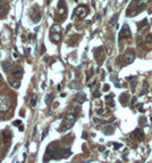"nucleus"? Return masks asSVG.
<instances>
[{
	"mask_svg": "<svg viewBox=\"0 0 152 163\" xmlns=\"http://www.w3.org/2000/svg\"><path fill=\"white\" fill-rule=\"evenodd\" d=\"M11 137L13 136H10V133L8 132V131H6V132L4 133V141H6V143H8V141L11 139Z\"/></svg>",
	"mask_w": 152,
	"mask_h": 163,
	"instance_id": "9b49d317",
	"label": "nucleus"
},
{
	"mask_svg": "<svg viewBox=\"0 0 152 163\" xmlns=\"http://www.w3.org/2000/svg\"><path fill=\"white\" fill-rule=\"evenodd\" d=\"M40 19H41V14H40V13H37L33 18H32V21H33L34 23H37V22H40Z\"/></svg>",
	"mask_w": 152,
	"mask_h": 163,
	"instance_id": "2eb2a0df",
	"label": "nucleus"
},
{
	"mask_svg": "<svg viewBox=\"0 0 152 163\" xmlns=\"http://www.w3.org/2000/svg\"><path fill=\"white\" fill-rule=\"evenodd\" d=\"M45 51V47L44 46H42V52H44Z\"/></svg>",
	"mask_w": 152,
	"mask_h": 163,
	"instance_id": "c9c22d12",
	"label": "nucleus"
},
{
	"mask_svg": "<svg viewBox=\"0 0 152 163\" xmlns=\"http://www.w3.org/2000/svg\"><path fill=\"white\" fill-rule=\"evenodd\" d=\"M136 163H138V162H136Z\"/></svg>",
	"mask_w": 152,
	"mask_h": 163,
	"instance_id": "58836bf2",
	"label": "nucleus"
},
{
	"mask_svg": "<svg viewBox=\"0 0 152 163\" xmlns=\"http://www.w3.org/2000/svg\"><path fill=\"white\" fill-rule=\"evenodd\" d=\"M130 102H132V104H134L135 102H136V97H133V99L130 100Z\"/></svg>",
	"mask_w": 152,
	"mask_h": 163,
	"instance_id": "72a5a7b5",
	"label": "nucleus"
},
{
	"mask_svg": "<svg viewBox=\"0 0 152 163\" xmlns=\"http://www.w3.org/2000/svg\"><path fill=\"white\" fill-rule=\"evenodd\" d=\"M103 113H104V110H103V108H100V110H98V114H99V115L103 114Z\"/></svg>",
	"mask_w": 152,
	"mask_h": 163,
	"instance_id": "cd10ccee",
	"label": "nucleus"
},
{
	"mask_svg": "<svg viewBox=\"0 0 152 163\" xmlns=\"http://www.w3.org/2000/svg\"><path fill=\"white\" fill-rule=\"evenodd\" d=\"M130 35V27H128V25H127V24H125V25H124V27H123V30L120 31V38H123V37L128 38Z\"/></svg>",
	"mask_w": 152,
	"mask_h": 163,
	"instance_id": "7ed1b4c3",
	"label": "nucleus"
},
{
	"mask_svg": "<svg viewBox=\"0 0 152 163\" xmlns=\"http://www.w3.org/2000/svg\"><path fill=\"white\" fill-rule=\"evenodd\" d=\"M75 121H76V119H75V116L73 114H67V116H66V121L64 122V124L61 127V131H65V130H67V129H69L73 124L75 123Z\"/></svg>",
	"mask_w": 152,
	"mask_h": 163,
	"instance_id": "f03ea898",
	"label": "nucleus"
},
{
	"mask_svg": "<svg viewBox=\"0 0 152 163\" xmlns=\"http://www.w3.org/2000/svg\"><path fill=\"white\" fill-rule=\"evenodd\" d=\"M133 136L136 138L137 140H142V139L144 138V133H143V131H142L141 129H136L135 131H134Z\"/></svg>",
	"mask_w": 152,
	"mask_h": 163,
	"instance_id": "39448f33",
	"label": "nucleus"
},
{
	"mask_svg": "<svg viewBox=\"0 0 152 163\" xmlns=\"http://www.w3.org/2000/svg\"><path fill=\"white\" fill-rule=\"evenodd\" d=\"M104 149H106V147H104V146H99V151H100V152H103Z\"/></svg>",
	"mask_w": 152,
	"mask_h": 163,
	"instance_id": "c756f323",
	"label": "nucleus"
},
{
	"mask_svg": "<svg viewBox=\"0 0 152 163\" xmlns=\"http://www.w3.org/2000/svg\"><path fill=\"white\" fill-rule=\"evenodd\" d=\"M132 88H133V89L136 88V81H134L133 83H132Z\"/></svg>",
	"mask_w": 152,
	"mask_h": 163,
	"instance_id": "7c9ffc66",
	"label": "nucleus"
},
{
	"mask_svg": "<svg viewBox=\"0 0 152 163\" xmlns=\"http://www.w3.org/2000/svg\"><path fill=\"white\" fill-rule=\"evenodd\" d=\"M22 75H23V70H16L13 73V77H15V78H21Z\"/></svg>",
	"mask_w": 152,
	"mask_h": 163,
	"instance_id": "f8f14e48",
	"label": "nucleus"
},
{
	"mask_svg": "<svg viewBox=\"0 0 152 163\" xmlns=\"http://www.w3.org/2000/svg\"><path fill=\"white\" fill-rule=\"evenodd\" d=\"M51 39H52V41H55V42H57V41H59V39H60V35L58 33H53L51 35Z\"/></svg>",
	"mask_w": 152,
	"mask_h": 163,
	"instance_id": "dca6fc26",
	"label": "nucleus"
},
{
	"mask_svg": "<svg viewBox=\"0 0 152 163\" xmlns=\"http://www.w3.org/2000/svg\"><path fill=\"white\" fill-rule=\"evenodd\" d=\"M85 99H86V97H85V95H83V94H77V95L75 96V100H76L78 104H83L85 102Z\"/></svg>",
	"mask_w": 152,
	"mask_h": 163,
	"instance_id": "423d86ee",
	"label": "nucleus"
},
{
	"mask_svg": "<svg viewBox=\"0 0 152 163\" xmlns=\"http://www.w3.org/2000/svg\"><path fill=\"white\" fill-rule=\"evenodd\" d=\"M146 2H148V0H140V1L137 2V6H138V7H143V6L146 5Z\"/></svg>",
	"mask_w": 152,
	"mask_h": 163,
	"instance_id": "a211bd4d",
	"label": "nucleus"
},
{
	"mask_svg": "<svg viewBox=\"0 0 152 163\" xmlns=\"http://www.w3.org/2000/svg\"><path fill=\"white\" fill-rule=\"evenodd\" d=\"M114 146H115L116 149H118V148L122 147V144H119V143H115V144H114Z\"/></svg>",
	"mask_w": 152,
	"mask_h": 163,
	"instance_id": "a878e982",
	"label": "nucleus"
},
{
	"mask_svg": "<svg viewBox=\"0 0 152 163\" xmlns=\"http://www.w3.org/2000/svg\"><path fill=\"white\" fill-rule=\"evenodd\" d=\"M93 96H94V97H99V96H100V94L98 93V91H95V93H93Z\"/></svg>",
	"mask_w": 152,
	"mask_h": 163,
	"instance_id": "2f4dec72",
	"label": "nucleus"
},
{
	"mask_svg": "<svg viewBox=\"0 0 152 163\" xmlns=\"http://www.w3.org/2000/svg\"><path fill=\"white\" fill-rule=\"evenodd\" d=\"M11 66H13V63H10L9 60L5 62V63L2 64V69H4V71H6V72H9L10 69H11Z\"/></svg>",
	"mask_w": 152,
	"mask_h": 163,
	"instance_id": "6e6552de",
	"label": "nucleus"
},
{
	"mask_svg": "<svg viewBox=\"0 0 152 163\" xmlns=\"http://www.w3.org/2000/svg\"><path fill=\"white\" fill-rule=\"evenodd\" d=\"M108 104H109V106L115 107V102H114V100H109V102H108Z\"/></svg>",
	"mask_w": 152,
	"mask_h": 163,
	"instance_id": "bb28decb",
	"label": "nucleus"
},
{
	"mask_svg": "<svg viewBox=\"0 0 152 163\" xmlns=\"http://www.w3.org/2000/svg\"><path fill=\"white\" fill-rule=\"evenodd\" d=\"M136 107L138 108V111L140 112H144V110H143V105H142V104H137Z\"/></svg>",
	"mask_w": 152,
	"mask_h": 163,
	"instance_id": "b1692460",
	"label": "nucleus"
},
{
	"mask_svg": "<svg viewBox=\"0 0 152 163\" xmlns=\"http://www.w3.org/2000/svg\"><path fill=\"white\" fill-rule=\"evenodd\" d=\"M115 131V129H114V127H111V126H108V127H106V129L103 130V133L104 135H111L112 132Z\"/></svg>",
	"mask_w": 152,
	"mask_h": 163,
	"instance_id": "9d476101",
	"label": "nucleus"
},
{
	"mask_svg": "<svg viewBox=\"0 0 152 163\" xmlns=\"http://www.w3.org/2000/svg\"><path fill=\"white\" fill-rule=\"evenodd\" d=\"M18 130H19V131H24V126H23V124H22V126H19Z\"/></svg>",
	"mask_w": 152,
	"mask_h": 163,
	"instance_id": "473e14b6",
	"label": "nucleus"
},
{
	"mask_svg": "<svg viewBox=\"0 0 152 163\" xmlns=\"http://www.w3.org/2000/svg\"><path fill=\"white\" fill-rule=\"evenodd\" d=\"M116 163H120V161H117V162H116Z\"/></svg>",
	"mask_w": 152,
	"mask_h": 163,
	"instance_id": "e433bc0d",
	"label": "nucleus"
},
{
	"mask_svg": "<svg viewBox=\"0 0 152 163\" xmlns=\"http://www.w3.org/2000/svg\"><path fill=\"white\" fill-rule=\"evenodd\" d=\"M9 85H10L13 88L18 89L19 87H21V82H19V81H16V80H11V79H9Z\"/></svg>",
	"mask_w": 152,
	"mask_h": 163,
	"instance_id": "1a4fd4ad",
	"label": "nucleus"
},
{
	"mask_svg": "<svg viewBox=\"0 0 152 163\" xmlns=\"http://www.w3.org/2000/svg\"><path fill=\"white\" fill-rule=\"evenodd\" d=\"M0 78H1V74H0Z\"/></svg>",
	"mask_w": 152,
	"mask_h": 163,
	"instance_id": "4c0bfd02",
	"label": "nucleus"
},
{
	"mask_svg": "<svg viewBox=\"0 0 152 163\" xmlns=\"http://www.w3.org/2000/svg\"><path fill=\"white\" fill-rule=\"evenodd\" d=\"M13 124H14V126H22V121H21V120H16V121L13 122Z\"/></svg>",
	"mask_w": 152,
	"mask_h": 163,
	"instance_id": "5701e85b",
	"label": "nucleus"
},
{
	"mask_svg": "<svg viewBox=\"0 0 152 163\" xmlns=\"http://www.w3.org/2000/svg\"><path fill=\"white\" fill-rule=\"evenodd\" d=\"M118 16H119V14H116V15H114V16H112L111 21H110V22H111V24H114L115 22H117V19H118Z\"/></svg>",
	"mask_w": 152,
	"mask_h": 163,
	"instance_id": "aec40b11",
	"label": "nucleus"
},
{
	"mask_svg": "<svg viewBox=\"0 0 152 163\" xmlns=\"http://www.w3.org/2000/svg\"><path fill=\"white\" fill-rule=\"evenodd\" d=\"M6 9V4H5V0H0V14L4 13V10Z\"/></svg>",
	"mask_w": 152,
	"mask_h": 163,
	"instance_id": "4468645a",
	"label": "nucleus"
},
{
	"mask_svg": "<svg viewBox=\"0 0 152 163\" xmlns=\"http://www.w3.org/2000/svg\"><path fill=\"white\" fill-rule=\"evenodd\" d=\"M52 98H53V96H52V95H47V96H45V103H47V104L51 103Z\"/></svg>",
	"mask_w": 152,
	"mask_h": 163,
	"instance_id": "6ab92c4d",
	"label": "nucleus"
},
{
	"mask_svg": "<svg viewBox=\"0 0 152 163\" xmlns=\"http://www.w3.org/2000/svg\"><path fill=\"white\" fill-rule=\"evenodd\" d=\"M36 135V128H34V131H33V137Z\"/></svg>",
	"mask_w": 152,
	"mask_h": 163,
	"instance_id": "f704fd0d",
	"label": "nucleus"
},
{
	"mask_svg": "<svg viewBox=\"0 0 152 163\" xmlns=\"http://www.w3.org/2000/svg\"><path fill=\"white\" fill-rule=\"evenodd\" d=\"M124 58H125L127 64H132L134 62V59H135V55H134L133 52H126Z\"/></svg>",
	"mask_w": 152,
	"mask_h": 163,
	"instance_id": "20e7f679",
	"label": "nucleus"
},
{
	"mask_svg": "<svg viewBox=\"0 0 152 163\" xmlns=\"http://www.w3.org/2000/svg\"><path fill=\"white\" fill-rule=\"evenodd\" d=\"M32 106H35V104H36V96H33L32 97Z\"/></svg>",
	"mask_w": 152,
	"mask_h": 163,
	"instance_id": "393cba45",
	"label": "nucleus"
},
{
	"mask_svg": "<svg viewBox=\"0 0 152 163\" xmlns=\"http://www.w3.org/2000/svg\"><path fill=\"white\" fill-rule=\"evenodd\" d=\"M60 31H61V27H60L59 25H53L51 27V32H52V33H55V32L58 33V32H60Z\"/></svg>",
	"mask_w": 152,
	"mask_h": 163,
	"instance_id": "ddd939ff",
	"label": "nucleus"
},
{
	"mask_svg": "<svg viewBox=\"0 0 152 163\" xmlns=\"http://www.w3.org/2000/svg\"><path fill=\"white\" fill-rule=\"evenodd\" d=\"M86 13H87V11L85 10V8L83 7V6L78 7V8H77V10H76V14H77L78 16H81V17H84V16L86 15Z\"/></svg>",
	"mask_w": 152,
	"mask_h": 163,
	"instance_id": "0eeeda50",
	"label": "nucleus"
},
{
	"mask_svg": "<svg viewBox=\"0 0 152 163\" xmlns=\"http://www.w3.org/2000/svg\"><path fill=\"white\" fill-rule=\"evenodd\" d=\"M109 90V86L108 85H104L103 86V91H108Z\"/></svg>",
	"mask_w": 152,
	"mask_h": 163,
	"instance_id": "c85d7f7f",
	"label": "nucleus"
},
{
	"mask_svg": "<svg viewBox=\"0 0 152 163\" xmlns=\"http://www.w3.org/2000/svg\"><path fill=\"white\" fill-rule=\"evenodd\" d=\"M148 93V82H144V89H143V91H141V96H143V95H145V94Z\"/></svg>",
	"mask_w": 152,
	"mask_h": 163,
	"instance_id": "f3484780",
	"label": "nucleus"
},
{
	"mask_svg": "<svg viewBox=\"0 0 152 163\" xmlns=\"http://www.w3.org/2000/svg\"><path fill=\"white\" fill-rule=\"evenodd\" d=\"M48 132H49V129H45L44 131H43V133H42V137H41V140H43V139H44V138L47 137Z\"/></svg>",
	"mask_w": 152,
	"mask_h": 163,
	"instance_id": "412c9836",
	"label": "nucleus"
},
{
	"mask_svg": "<svg viewBox=\"0 0 152 163\" xmlns=\"http://www.w3.org/2000/svg\"><path fill=\"white\" fill-rule=\"evenodd\" d=\"M146 41H148L149 43H152V33H150V34L146 35Z\"/></svg>",
	"mask_w": 152,
	"mask_h": 163,
	"instance_id": "4be33fe9",
	"label": "nucleus"
},
{
	"mask_svg": "<svg viewBox=\"0 0 152 163\" xmlns=\"http://www.w3.org/2000/svg\"><path fill=\"white\" fill-rule=\"evenodd\" d=\"M9 106H10V100L8 99L6 96L0 95V113L7 112Z\"/></svg>",
	"mask_w": 152,
	"mask_h": 163,
	"instance_id": "f257e3e1",
	"label": "nucleus"
}]
</instances>
